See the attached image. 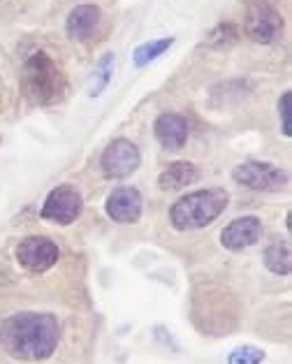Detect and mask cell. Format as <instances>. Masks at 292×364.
Returning <instances> with one entry per match:
<instances>
[{
    "label": "cell",
    "instance_id": "14",
    "mask_svg": "<svg viewBox=\"0 0 292 364\" xmlns=\"http://www.w3.org/2000/svg\"><path fill=\"white\" fill-rule=\"evenodd\" d=\"M264 267L276 277H288L292 272V251L288 242H276L264 251Z\"/></svg>",
    "mask_w": 292,
    "mask_h": 364
},
{
    "label": "cell",
    "instance_id": "9",
    "mask_svg": "<svg viewBox=\"0 0 292 364\" xmlns=\"http://www.w3.org/2000/svg\"><path fill=\"white\" fill-rule=\"evenodd\" d=\"M104 211L114 223L130 225L137 223L141 216V195L132 186H119L109 193L107 202H104Z\"/></svg>",
    "mask_w": 292,
    "mask_h": 364
},
{
    "label": "cell",
    "instance_id": "10",
    "mask_svg": "<svg viewBox=\"0 0 292 364\" xmlns=\"http://www.w3.org/2000/svg\"><path fill=\"white\" fill-rule=\"evenodd\" d=\"M262 223L258 216H242L234 218L232 223L225 225V230L220 232V244H223L227 251L239 253L244 248L255 246L262 239Z\"/></svg>",
    "mask_w": 292,
    "mask_h": 364
},
{
    "label": "cell",
    "instance_id": "2",
    "mask_svg": "<svg viewBox=\"0 0 292 364\" xmlns=\"http://www.w3.org/2000/svg\"><path fill=\"white\" fill-rule=\"evenodd\" d=\"M227 200L229 195L223 188H205V191L188 193L172 204L170 220L181 232L207 228L225 211Z\"/></svg>",
    "mask_w": 292,
    "mask_h": 364
},
{
    "label": "cell",
    "instance_id": "1",
    "mask_svg": "<svg viewBox=\"0 0 292 364\" xmlns=\"http://www.w3.org/2000/svg\"><path fill=\"white\" fill-rule=\"evenodd\" d=\"M60 339L56 316L40 311H23L5 318L0 325V346L14 360L40 362L54 355Z\"/></svg>",
    "mask_w": 292,
    "mask_h": 364
},
{
    "label": "cell",
    "instance_id": "18",
    "mask_svg": "<svg viewBox=\"0 0 292 364\" xmlns=\"http://www.w3.org/2000/svg\"><path fill=\"white\" fill-rule=\"evenodd\" d=\"M279 114H281V130L286 137H292V123H290V91H286L279 100Z\"/></svg>",
    "mask_w": 292,
    "mask_h": 364
},
{
    "label": "cell",
    "instance_id": "11",
    "mask_svg": "<svg viewBox=\"0 0 292 364\" xmlns=\"http://www.w3.org/2000/svg\"><path fill=\"white\" fill-rule=\"evenodd\" d=\"M156 139L161 141L165 149H181L188 139V121H185L181 114H161L156 119Z\"/></svg>",
    "mask_w": 292,
    "mask_h": 364
},
{
    "label": "cell",
    "instance_id": "15",
    "mask_svg": "<svg viewBox=\"0 0 292 364\" xmlns=\"http://www.w3.org/2000/svg\"><path fill=\"white\" fill-rule=\"evenodd\" d=\"M174 44V38H163V40H151V42H144L132 51V63L135 68H144L148 63H153L156 58H161L167 49Z\"/></svg>",
    "mask_w": 292,
    "mask_h": 364
},
{
    "label": "cell",
    "instance_id": "17",
    "mask_svg": "<svg viewBox=\"0 0 292 364\" xmlns=\"http://www.w3.org/2000/svg\"><path fill=\"white\" fill-rule=\"evenodd\" d=\"M264 358L267 355L258 346H239L227 355V364H262Z\"/></svg>",
    "mask_w": 292,
    "mask_h": 364
},
{
    "label": "cell",
    "instance_id": "16",
    "mask_svg": "<svg viewBox=\"0 0 292 364\" xmlns=\"http://www.w3.org/2000/svg\"><path fill=\"white\" fill-rule=\"evenodd\" d=\"M112 75H114V54H104L100 58V63L95 65L93 75H91V84H88V95H91V97L102 95V91L112 82Z\"/></svg>",
    "mask_w": 292,
    "mask_h": 364
},
{
    "label": "cell",
    "instance_id": "5",
    "mask_svg": "<svg viewBox=\"0 0 292 364\" xmlns=\"http://www.w3.org/2000/svg\"><path fill=\"white\" fill-rule=\"evenodd\" d=\"M82 209H84V202H82V195L77 193V188H72V186H58V188L51 191L47 195V200H44L42 218L56 225H70L79 218Z\"/></svg>",
    "mask_w": 292,
    "mask_h": 364
},
{
    "label": "cell",
    "instance_id": "12",
    "mask_svg": "<svg viewBox=\"0 0 292 364\" xmlns=\"http://www.w3.org/2000/svg\"><path fill=\"white\" fill-rule=\"evenodd\" d=\"M97 23H100V7L95 5H77L72 12L67 14L65 31L72 40L84 42L95 33Z\"/></svg>",
    "mask_w": 292,
    "mask_h": 364
},
{
    "label": "cell",
    "instance_id": "6",
    "mask_svg": "<svg viewBox=\"0 0 292 364\" xmlns=\"http://www.w3.org/2000/svg\"><path fill=\"white\" fill-rule=\"evenodd\" d=\"M139 163H141V154L130 139H114L100 158L102 174L114 181L130 176L139 167Z\"/></svg>",
    "mask_w": 292,
    "mask_h": 364
},
{
    "label": "cell",
    "instance_id": "7",
    "mask_svg": "<svg viewBox=\"0 0 292 364\" xmlns=\"http://www.w3.org/2000/svg\"><path fill=\"white\" fill-rule=\"evenodd\" d=\"M60 251L58 246L47 237H26L21 244L16 246V260L23 269L33 274H42L51 269L58 262Z\"/></svg>",
    "mask_w": 292,
    "mask_h": 364
},
{
    "label": "cell",
    "instance_id": "3",
    "mask_svg": "<svg viewBox=\"0 0 292 364\" xmlns=\"http://www.w3.org/2000/svg\"><path fill=\"white\" fill-rule=\"evenodd\" d=\"M21 88L26 97L35 105H51L63 97L65 79L58 65L44 51H35L21 68Z\"/></svg>",
    "mask_w": 292,
    "mask_h": 364
},
{
    "label": "cell",
    "instance_id": "13",
    "mask_svg": "<svg viewBox=\"0 0 292 364\" xmlns=\"http://www.w3.org/2000/svg\"><path fill=\"white\" fill-rule=\"evenodd\" d=\"M200 179V170L188 161H176L170 167H165L163 174L158 176L161 191H181Z\"/></svg>",
    "mask_w": 292,
    "mask_h": 364
},
{
    "label": "cell",
    "instance_id": "8",
    "mask_svg": "<svg viewBox=\"0 0 292 364\" xmlns=\"http://www.w3.org/2000/svg\"><path fill=\"white\" fill-rule=\"evenodd\" d=\"M246 35L258 44H271L281 38L283 33V19L281 14L267 3H255L246 12Z\"/></svg>",
    "mask_w": 292,
    "mask_h": 364
},
{
    "label": "cell",
    "instance_id": "4",
    "mask_svg": "<svg viewBox=\"0 0 292 364\" xmlns=\"http://www.w3.org/2000/svg\"><path fill=\"white\" fill-rule=\"evenodd\" d=\"M232 179L244 188L258 193H279L288 186V174L271 163L246 161L232 170Z\"/></svg>",
    "mask_w": 292,
    "mask_h": 364
}]
</instances>
